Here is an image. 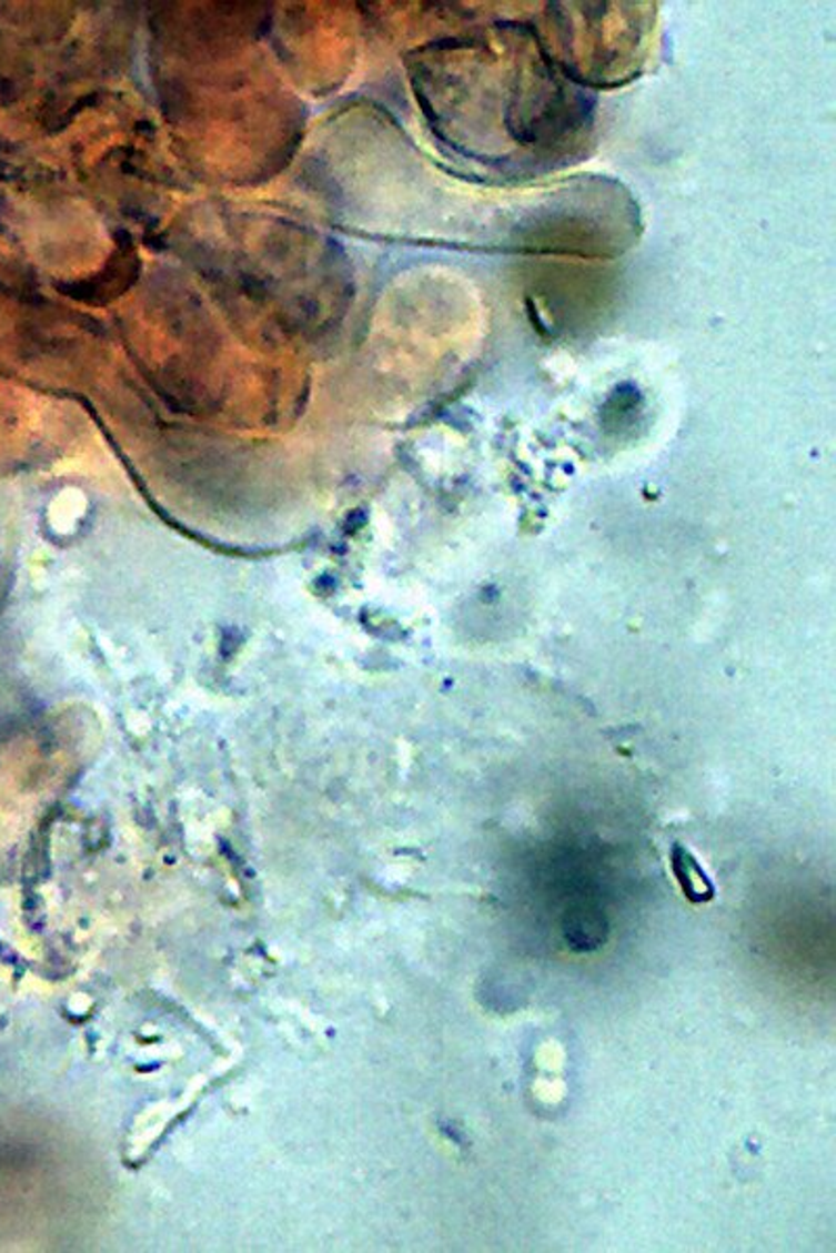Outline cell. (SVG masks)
<instances>
[{
	"instance_id": "obj_1",
	"label": "cell",
	"mask_w": 836,
	"mask_h": 1253,
	"mask_svg": "<svg viewBox=\"0 0 836 1253\" xmlns=\"http://www.w3.org/2000/svg\"><path fill=\"white\" fill-rule=\"evenodd\" d=\"M672 867L684 897L691 902H707L715 897V886L705 869L684 847L676 845L672 850Z\"/></svg>"
}]
</instances>
